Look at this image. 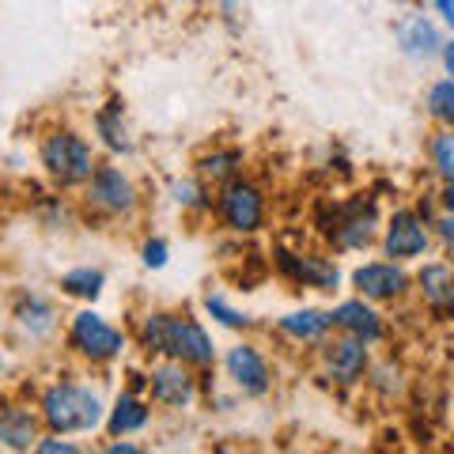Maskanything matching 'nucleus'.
<instances>
[{
    "mask_svg": "<svg viewBox=\"0 0 454 454\" xmlns=\"http://www.w3.org/2000/svg\"><path fill=\"white\" fill-rule=\"evenodd\" d=\"M38 417L46 432L80 435V432H95L106 420V405L98 397V390H91L88 382L57 379L38 397Z\"/></svg>",
    "mask_w": 454,
    "mask_h": 454,
    "instance_id": "1",
    "label": "nucleus"
},
{
    "mask_svg": "<svg viewBox=\"0 0 454 454\" xmlns=\"http://www.w3.org/2000/svg\"><path fill=\"white\" fill-rule=\"evenodd\" d=\"M38 163L46 170V178L61 190H76L91 178L95 170V148L88 145V137H80L76 129H53L42 137L38 145Z\"/></svg>",
    "mask_w": 454,
    "mask_h": 454,
    "instance_id": "2",
    "label": "nucleus"
},
{
    "mask_svg": "<svg viewBox=\"0 0 454 454\" xmlns=\"http://www.w3.org/2000/svg\"><path fill=\"white\" fill-rule=\"evenodd\" d=\"M322 235L337 254H356L367 250L379 235V208L372 197H348V201H337L330 220L322 223Z\"/></svg>",
    "mask_w": 454,
    "mask_h": 454,
    "instance_id": "3",
    "label": "nucleus"
},
{
    "mask_svg": "<svg viewBox=\"0 0 454 454\" xmlns=\"http://www.w3.org/2000/svg\"><path fill=\"white\" fill-rule=\"evenodd\" d=\"M125 345H129V337H125L118 325L110 318H103L98 310H76L73 322H68V348L76 352L80 360L88 364H110L118 360Z\"/></svg>",
    "mask_w": 454,
    "mask_h": 454,
    "instance_id": "4",
    "label": "nucleus"
},
{
    "mask_svg": "<svg viewBox=\"0 0 454 454\" xmlns=\"http://www.w3.org/2000/svg\"><path fill=\"white\" fill-rule=\"evenodd\" d=\"M216 212L231 235H258L265 227V193L247 178H231L216 193Z\"/></svg>",
    "mask_w": 454,
    "mask_h": 454,
    "instance_id": "5",
    "label": "nucleus"
},
{
    "mask_svg": "<svg viewBox=\"0 0 454 454\" xmlns=\"http://www.w3.org/2000/svg\"><path fill=\"white\" fill-rule=\"evenodd\" d=\"M432 247V231H428V220L424 212L417 208H394L387 223H382V254L390 262H417L424 258Z\"/></svg>",
    "mask_w": 454,
    "mask_h": 454,
    "instance_id": "6",
    "label": "nucleus"
},
{
    "mask_svg": "<svg viewBox=\"0 0 454 454\" xmlns=\"http://www.w3.org/2000/svg\"><path fill=\"white\" fill-rule=\"evenodd\" d=\"M83 197L106 216H129L137 208V186L118 163H95L91 178L83 182Z\"/></svg>",
    "mask_w": 454,
    "mask_h": 454,
    "instance_id": "7",
    "label": "nucleus"
},
{
    "mask_svg": "<svg viewBox=\"0 0 454 454\" xmlns=\"http://www.w3.org/2000/svg\"><path fill=\"white\" fill-rule=\"evenodd\" d=\"M223 372L231 379L235 394L243 397H265L273 390V367H269L265 352L258 345H250V340H239L223 352Z\"/></svg>",
    "mask_w": 454,
    "mask_h": 454,
    "instance_id": "8",
    "label": "nucleus"
},
{
    "mask_svg": "<svg viewBox=\"0 0 454 454\" xmlns=\"http://www.w3.org/2000/svg\"><path fill=\"white\" fill-rule=\"evenodd\" d=\"M273 262L284 277L300 288H310V292H337L340 288V265L325 254H303V250H284L277 247L273 250Z\"/></svg>",
    "mask_w": 454,
    "mask_h": 454,
    "instance_id": "9",
    "label": "nucleus"
},
{
    "mask_svg": "<svg viewBox=\"0 0 454 454\" xmlns=\"http://www.w3.org/2000/svg\"><path fill=\"white\" fill-rule=\"evenodd\" d=\"M163 356L182 360V364H190V367H212V364H216V345H212L208 330L193 315H170L167 318Z\"/></svg>",
    "mask_w": 454,
    "mask_h": 454,
    "instance_id": "10",
    "label": "nucleus"
},
{
    "mask_svg": "<svg viewBox=\"0 0 454 454\" xmlns=\"http://www.w3.org/2000/svg\"><path fill=\"white\" fill-rule=\"evenodd\" d=\"M348 280H352V288H356V295H364V300H372V303H397L413 288V277L405 273V265L390 262V258L356 265Z\"/></svg>",
    "mask_w": 454,
    "mask_h": 454,
    "instance_id": "11",
    "label": "nucleus"
},
{
    "mask_svg": "<svg viewBox=\"0 0 454 454\" xmlns=\"http://www.w3.org/2000/svg\"><path fill=\"white\" fill-rule=\"evenodd\" d=\"M148 402H155L160 409H190L197 402V379H193V367L182 364V360H163L148 372Z\"/></svg>",
    "mask_w": 454,
    "mask_h": 454,
    "instance_id": "12",
    "label": "nucleus"
},
{
    "mask_svg": "<svg viewBox=\"0 0 454 454\" xmlns=\"http://www.w3.org/2000/svg\"><path fill=\"white\" fill-rule=\"evenodd\" d=\"M322 367H325V379L340 382V387H352L367 375L372 367V356H367V345L348 333H340L333 340H322Z\"/></svg>",
    "mask_w": 454,
    "mask_h": 454,
    "instance_id": "13",
    "label": "nucleus"
},
{
    "mask_svg": "<svg viewBox=\"0 0 454 454\" xmlns=\"http://www.w3.org/2000/svg\"><path fill=\"white\" fill-rule=\"evenodd\" d=\"M394 38L409 61H432V57H439V50H443V31H439L435 20L424 16V12H405V16H397Z\"/></svg>",
    "mask_w": 454,
    "mask_h": 454,
    "instance_id": "14",
    "label": "nucleus"
},
{
    "mask_svg": "<svg viewBox=\"0 0 454 454\" xmlns=\"http://www.w3.org/2000/svg\"><path fill=\"white\" fill-rule=\"evenodd\" d=\"M330 318H333V330L356 337V340H364V345H379L382 333H387L382 315L375 310L372 300H364V295H356V300H340L330 310Z\"/></svg>",
    "mask_w": 454,
    "mask_h": 454,
    "instance_id": "15",
    "label": "nucleus"
},
{
    "mask_svg": "<svg viewBox=\"0 0 454 454\" xmlns=\"http://www.w3.org/2000/svg\"><path fill=\"white\" fill-rule=\"evenodd\" d=\"M413 284L420 288L424 303L435 318H454V265L447 262H424L417 269Z\"/></svg>",
    "mask_w": 454,
    "mask_h": 454,
    "instance_id": "16",
    "label": "nucleus"
},
{
    "mask_svg": "<svg viewBox=\"0 0 454 454\" xmlns=\"http://www.w3.org/2000/svg\"><path fill=\"white\" fill-rule=\"evenodd\" d=\"M42 439L38 409H27L20 402L0 405V450H35Z\"/></svg>",
    "mask_w": 454,
    "mask_h": 454,
    "instance_id": "17",
    "label": "nucleus"
},
{
    "mask_svg": "<svg viewBox=\"0 0 454 454\" xmlns=\"http://www.w3.org/2000/svg\"><path fill=\"white\" fill-rule=\"evenodd\" d=\"M148 420H152V402L148 397H140L137 390H121L118 397H114V405L106 409V432L114 439L145 432Z\"/></svg>",
    "mask_w": 454,
    "mask_h": 454,
    "instance_id": "18",
    "label": "nucleus"
},
{
    "mask_svg": "<svg viewBox=\"0 0 454 454\" xmlns=\"http://www.w3.org/2000/svg\"><path fill=\"white\" fill-rule=\"evenodd\" d=\"M277 330L295 340V345H318L325 340V333L333 330V318L330 310H318V307H300V310H288V315L277 318Z\"/></svg>",
    "mask_w": 454,
    "mask_h": 454,
    "instance_id": "19",
    "label": "nucleus"
},
{
    "mask_svg": "<svg viewBox=\"0 0 454 454\" xmlns=\"http://www.w3.org/2000/svg\"><path fill=\"white\" fill-rule=\"evenodd\" d=\"M91 125H95L98 145H103L110 155H133V133H129V125H125V110H121L118 98H110L106 106H98Z\"/></svg>",
    "mask_w": 454,
    "mask_h": 454,
    "instance_id": "20",
    "label": "nucleus"
},
{
    "mask_svg": "<svg viewBox=\"0 0 454 454\" xmlns=\"http://www.w3.org/2000/svg\"><path fill=\"white\" fill-rule=\"evenodd\" d=\"M12 315H16L23 333H31V340H42V337H50L57 330V310H53V303L46 300V295H38V292H20Z\"/></svg>",
    "mask_w": 454,
    "mask_h": 454,
    "instance_id": "21",
    "label": "nucleus"
},
{
    "mask_svg": "<svg viewBox=\"0 0 454 454\" xmlns=\"http://www.w3.org/2000/svg\"><path fill=\"white\" fill-rule=\"evenodd\" d=\"M239 170H243V152L239 148H212L197 160V178L212 182V186H223V182L239 178Z\"/></svg>",
    "mask_w": 454,
    "mask_h": 454,
    "instance_id": "22",
    "label": "nucleus"
},
{
    "mask_svg": "<svg viewBox=\"0 0 454 454\" xmlns=\"http://www.w3.org/2000/svg\"><path fill=\"white\" fill-rule=\"evenodd\" d=\"M106 288V273L98 265H76L61 273V295L68 300H83V303H95Z\"/></svg>",
    "mask_w": 454,
    "mask_h": 454,
    "instance_id": "23",
    "label": "nucleus"
},
{
    "mask_svg": "<svg viewBox=\"0 0 454 454\" xmlns=\"http://www.w3.org/2000/svg\"><path fill=\"white\" fill-rule=\"evenodd\" d=\"M205 315L216 325H223V330H231V333H243V330H250V325H254V318L247 315V310L235 307L223 292H208L205 295Z\"/></svg>",
    "mask_w": 454,
    "mask_h": 454,
    "instance_id": "24",
    "label": "nucleus"
},
{
    "mask_svg": "<svg viewBox=\"0 0 454 454\" xmlns=\"http://www.w3.org/2000/svg\"><path fill=\"white\" fill-rule=\"evenodd\" d=\"M167 318L170 310H148L140 318V330H137V340L148 356H163V345H167Z\"/></svg>",
    "mask_w": 454,
    "mask_h": 454,
    "instance_id": "25",
    "label": "nucleus"
},
{
    "mask_svg": "<svg viewBox=\"0 0 454 454\" xmlns=\"http://www.w3.org/2000/svg\"><path fill=\"white\" fill-rule=\"evenodd\" d=\"M428 114L435 121H443L447 129L454 125V80H435L428 88Z\"/></svg>",
    "mask_w": 454,
    "mask_h": 454,
    "instance_id": "26",
    "label": "nucleus"
},
{
    "mask_svg": "<svg viewBox=\"0 0 454 454\" xmlns=\"http://www.w3.org/2000/svg\"><path fill=\"white\" fill-rule=\"evenodd\" d=\"M432 167L439 170V178L454 186V125L432 137Z\"/></svg>",
    "mask_w": 454,
    "mask_h": 454,
    "instance_id": "27",
    "label": "nucleus"
},
{
    "mask_svg": "<svg viewBox=\"0 0 454 454\" xmlns=\"http://www.w3.org/2000/svg\"><path fill=\"white\" fill-rule=\"evenodd\" d=\"M170 197H175V205L182 208H193V212H205L212 201H208V190L201 178H178L175 186H170Z\"/></svg>",
    "mask_w": 454,
    "mask_h": 454,
    "instance_id": "28",
    "label": "nucleus"
},
{
    "mask_svg": "<svg viewBox=\"0 0 454 454\" xmlns=\"http://www.w3.org/2000/svg\"><path fill=\"white\" fill-rule=\"evenodd\" d=\"M140 262H145V269H167V262H170L167 239H145V247H140Z\"/></svg>",
    "mask_w": 454,
    "mask_h": 454,
    "instance_id": "29",
    "label": "nucleus"
},
{
    "mask_svg": "<svg viewBox=\"0 0 454 454\" xmlns=\"http://www.w3.org/2000/svg\"><path fill=\"white\" fill-rule=\"evenodd\" d=\"M35 450H38V454H76L80 447H76V443H68V439H61L57 432H50V435H42V439H38Z\"/></svg>",
    "mask_w": 454,
    "mask_h": 454,
    "instance_id": "30",
    "label": "nucleus"
},
{
    "mask_svg": "<svg viewBox=\"0 0 454 454\" xmlns=\"http://www.w3.org/2000/svg\"><path fill=\"white\" fill-rule=\"evenodd\" d=\"M435 231H439V239H443V247H447V254H450V258H454V216H450V212H443V216H439L435 223Z\"/></svg>",
    "mask_w": 454,
    "mask_h": 454,
    "instance_id": "31",
    "label": "nucleus"
},
{
    "mask_svg": "<svg viewBox=\"0 0 454 454\" xmlns=\"http://www.w3.org/2000/svg\"><path fill=\"white\" fill-rule=\"evenodd\" d=\"M424 4H432V8H435V16L454 31V0H424Z\"/></svg>",
    "mask_w": 454,
    "mask_h": 454,
    "instance_id": "32",
    "label": "nucleus"
},
{
    "mask_svg": "<svg viewBox=\"0 0 454 454\" xmlns=\"http://www.w3.org/2000/svg\"><path fill=\"white\" fill-rule=\"evenodd\" d=\"M439 57H443V68H447V76L454 80V38L443 42V50H439Z\"/></svg>",
    "mask_w": 454,
    "mask_h": 454,
    "instance_id": "33",
    "label": "nucleus"
},
{
    "mask_svg": "<svg viewBox=\"0 0 454 454\" xmlns=\"http://www.w3.org/2000/svg\"><path fill=\"white\" fill-rule=\"evenodd\" d=\"M106 450H110V454H137L140 447H137V443H121V439H114V443H110Z\"/></svg>",
    "mask_w": 454,
    "mask_h": 454,
    "instance_id": "34",
    "label": "nucleus"
},
{
    "mask_svg": "<svg viewBox=\"0 0 454 454\" xmlns=\"http://www.w3.org/2000/svg\"><path fill=\"white\" fill-rule=\"evenodd\" d=\"M439 201H443V212H450V216H454V186H450V182H447V190H443Z\"/></svg>",
    "mask_w": 454,
    "mask_h": 454,
    "instance_id": "35",
    "label": "nucleus"
},
{
    "mask_svg": "<svg viewBox=\"0 0 454 454\" xmlns=\"http://www.w3.org/2000/svg\"><path fill=\"white\" fill-rule=\"evenodd\" d=\"M397 4H409V0H397Z\"/></svg>",
    "mask_w": 454,
    "mask_h": 454,
    "instance_id": "36",
    "label": "nucleus"
}]
</instances>
